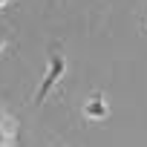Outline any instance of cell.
Wrapping results in <instances>:
<instances>
[{
  "label": "cell",
  "mask_w": 147,
  "mask_h": 147,
  "mask_svg": "<svg viewBox=\"0 0 147 147\" xmlns=\"http://www.w3.org/2000/svg\"><path fill=\"white\" fill-rule=\"evenodd\" d=\"M66 75V58L58 52V46L52 49V55H49V69H46V75H43V81H40V87H38V92H35V104L40 107L43 101H46V95L55 90V84L61 81Z\"/></svg>",
  "instance_id": "1"
},
{
  "label": "cell",
  "mask_w": 147,
  "mask_h": 147,
  "mask_svg": "<svg viewBox=\"0 0 147 147\" xmlns=\"http://www.w3.org/2000/svg\"><path fill=\"white\" fill-rule=\"evenodd\" d=\"M84 115H87V118H92V121H101V118H107V115H110L107 98H104L101 92L90 95V98H87V104H84Z\"/></svg>",
  "instance_id": "2"
},
{
  "label": "cell",
  "mask_w": 147,
  "mask_h": 147,
  "mask_svg": "<svg viewBox=\"0 0 147 147\" xmlns=\"http://www.w3.org/2000/svg\"><path fill=\"white\" fill-rule=\"evenodd\" d=\"M6 144H9V136H6V130H3V127H0V147H6Z\"/></svg>",
  "instance_id": "3"
},
{
  "label": "cell",
  "mask_w": 147,
  "mask_h": 147,
  "mask_svg": "<svg viewBox=\"0 0 147 147\" xmlns=\"http://www.w3.org/2000/svg\"><path fill=\"white\" fill-rule=\"evenodd\" d=\"M3 49H6V38L0 35V55H3Z\"/></svg>",
  "instance_id": "4"
},
{
  "label": "cell",
  "mask_w": 147,
  "mask_h": 147,
  "mask_svg": "<svg viewBox=\"0 0 147 147\" xmlns=\"http://www.w3.org/2000/svg\"><path fill=\"white\" fill-rule=\"evenodd\" d=\"M9 6V0H0V9H6Z\"/></svg>",
  "instance_id": "5"
},
{
  "label": "cell",
  "mask_w": 147,
  "mask_h": 147,
  "mask_svg": "<svg viewBox=\"0 0 147 147\" xmlns=\"http://www.w3.org/2000/svg\"><path fill=\"white\" fill-rule=\"evenodd\" d=\"M144 26H147V23H144Z\"/></svg>",
  "instance_id": "6"
}]
</instances>
